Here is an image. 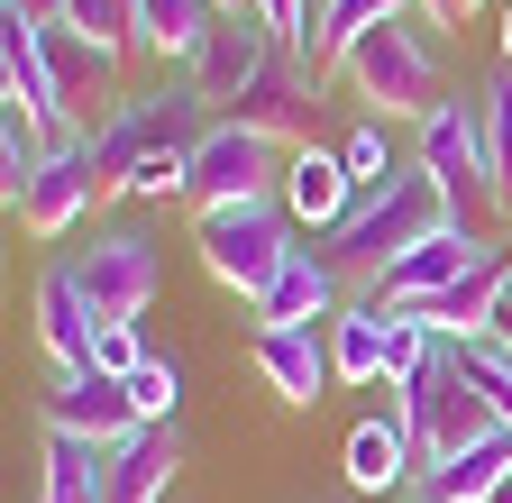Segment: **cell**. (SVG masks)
Segmentation results:
<instances>
[{
	"label": "cell",
	"mask_w": 512,
	"mask_h": 503,
	"mask_svg": "<svg viewBox=\"0 0 512 503\" xmlns=\"http://www.w3.org/2000/svg\"><path fill=\"white\" fill-rule=\"evenodd\" d=\"M439 19L430 10H394L384 28H366L357 46H348V83H357V101H366V119H421L448 101V65H439V37H430Z\"/></svg>",
	"instance_id": "1"
},
{
	"label": "cell",
	"mask_w": 512,
	"mask_h": 503,
	"mask_svg": "<svg viewBox=\"0 0 512 503\" xmlns=\"http://www.w3.org/2000/svg\"><path fill=\"white\" fill-rule=\"evenodd\" d=\"M430 229H448V202H439V183L421 174V165H403L394 183H384V193H366L330 238H320V257H330L348 284H384V266H394V257H412V247L430 238Z\"/></svg>",
	"instance_id": "2"
},
{
	"label": "cell",
	"mask_w": 512,
	"mask_h": 503,
	"mask_svg": "<svg viewBox=\"0 0 512 503\" xmlns=\"http://www.w3.org/2000/svg\"><path fill=\"white\" fill-rule=\"evenodd\" d=\"M412 165L439 183V202H448V220L458 229H494L503 220V183H494V156H485V119H476V92H458V101H439L421 129H412Z\"/></svg>",
	"instance_id": "3"
},
{
	"label": "cell",
	"mask_w": 512,
	"mask_h": 503,
	"mask_svg": "<svg viewBox=\"0 0 512 503\" xmlns=\"http://www.w3.org/2000/svg\"><path fill=\"white\" fill-rule=\"evenodd\" d=\"M192 247H202L211 284H229L238 302H256V293L284 275V257H293V211H284V193L211 202V211H192Z\"/></svg>",
	"instance_id": "4"
},
{
	"label": "cell",
	"mask_w": 512,
	"mask_h": 503,
	"mask_svg": "<svg viewBox=\"0 0 512 503\" xmlns=\"http://www.w3.org/2000/svg\"><path fill=\"white\" fill-rule=\"evenodd\" d=\"M403 421H412V439H421V467L458 458V449H485V439H503V430H512V421L494 412V394L467 375L458 339H439V357L403 385Z\"/></svg>",
	"instance_id": "5"
},
{
	"label": "cell",
	"mask_w": 512,
	"mask_h": 503,
	"mask_svg": "<svg viewBox=\"0 0 512 503\" xmlns=\"http://www.w3.org/2000/svg\"><path fill=\"white\" fill-rule=\"evenodd\" d=\"M284 165L293 147L247 129V119H211V138L192 147V174H183V202L211 211V202H256V193H284Z\"/></svg>",
	"instance_id": "6"
},
{
	"label": "cell",
	"mask_w": 512,
	"mask_h": 503,
	"mask_svg": "<svg viewBox=\"0 0 512 503\" xmlns=\"http://www.w3.org/2000/svg\"><path fill=\"white\" fill-rule=\"evenodd\" d=\"M275 55H284V37L266 28V19H256V0H229V10L211 19V37L202 46H192V65H183V83L192 92H202L220 119L256 92V83H266L275 74Z\"/></svg>",
	"instance_id": "7"
},
{
	"label": "cell",
	"mask_w": 512,
	"mask_h": 503,
	"mask_svg": "<svg viewBox=\"0 0 512 503\" xmlns=\"http://www.w3.org/2000/svg\"><path fill=\"white\" fill-rule=\"evenodd\" d=\"M74 275L101 302V321H147L156 293H165V247L147 229H101L83 257H74Z\"/></svg>",
	"instance_id": "8"
},
{
	"label": "cell",
	"mask_w": 512,
	"mask_h": 503,
	"mask_svg": "<svg viewBox=\"0 0 512 503\" xmlns=\"http://www.w3.org/2000/svg\"><path fill=\"white\" fill-rule=\"evenodd\" d=\"M256 375H266V394L311 412L320 394L339 385V357H330V321H284V330H256Z\"/></svg>",
	"instance_id": "9"
},
{
	"label": "cell",
	"mask_w": 512,
	"mask_h": 503,
	"mask_svg": "<svg viewBox=\"0 0 512 503\" xmlns=\"http://www.w3.org/2000/svg\"><path fill=\"white\" fill-rule=\"evenodd\" d=\"M37 421H46V430H74V439H101V449H119V439L138 430V403H128V375L74 366V375H55V385L37 394Z\"/></svg>",
	"instance_id": "10"
},
{
	"label": "cell",
	"mask_w": 512,
	"mask_h": 503,
	"mask_svg": "<svg viewBox=\"0 0 512 503\" xmlns=\"http://www.w3.org/2000/svg\"><path fill=\"white\" fill-rule=\"evenodd\" d=\"M101 202V174H92V138L74 129V138H46V165H37V183H28V202H19V220L37 229V238H64L83 211Z\"/></svg>",
	"instance_id": "11"
},
{
	"label": "cell",
	"mask_w": 512,
	"mask_h": 503,
	"mask_svg": "<svg viewBox=\"0 0 512 503\" xmlns=\"http://www.w3.org/2000/svg\"><path fill=\"white\" fill-rule=\"evenodd\" d=\"M494 257V247L476 238V229H458V220H448V229H430L421 247H412V257H394V266H384V284L366 293V302H384V311H412V302H430L439 284H458L467 266H485Z\"/></svg>",
	"instance_id": "12"
},
{
	"label": "cell",
	"mask_w": 512,
	"mask_h": 503,
	"mask_svg": "<svg viewBox=\"0 0 512 503\" xmlns=\"http://www.w3.org/2000/svg\"><path fill=\"white\" fill-rule=\"evenodd\" d=\"M92 339H101V302L83 293L74 257H64V266L37 275V348H46L55 375H74V366H92Z\"/></svg>",
	"instance_id": "13"
},
{
	"label": "cell",
	"mask_w": 512,
	"mask_h": 503,
	"mask_svg": "<svg viewBox=\"0 0 512 503\" xmlns=\"http://www.w3.org/2000/svg\"><path fill=\"white\" fill-rule=\"evenodd\" d=\"M284 211H293V229H311V238H330L348 211H357V183H348V156L339 147H293V165H284Z\"/></svg>",
	"instance_id": "14"
},
{
	"label": "cell",
	"mask_w": 512,
	"mask_h": 503,
	"mask_svg": "<svg viewBox=\"0 0 512 503\" xmlns=\"http://www.w3.org/2000/svg\"><path fill=\"white\" fill-rule=\"evenodd\" d=\"M339 293H348V275L320 257V247H293L284 275L256 293V330H284V321H339Z\"/></svg>",
	"instance_id": "15"
},
{
	"label": "cell",
	"mask_w": 512,
	"mask_h": 503,
	"mask_svg": "<svg viewBox=\"0 0 512 503\" xmlns=\"http://www.w3.org/2000/svg\"><path fill=\"white\" fill-rule=\"evenodd\" d=\"M412 467H421V439H412L403 394H394L384 412H366V421L348 430V485H357V494H394Z\"/></svg>",
	"instance_id": "16"
},
{
	"label": "cell",
	"mask_w": 512,
	"mask_h": 503,
	"mask_svg": "<svg viewBox=\"0 0 512 503\" xmlns=\"http://www.w3.org/2000/svg\"><path fill=\"white\" fill-rule=\"evenodd\" d=\"M503 293H512V257H485V266H467L458 284H439V293L412 302V311H421L439 339H485V330L503 321Z\"/></svg>",
	"instance_id": "17"
},
{
	"label": "cell",
	"mask_w": 512,
	"mask_h": 503,
	"mask_svg": "<svg viewBox=\"0 0 512 503\" xmlns=\"http://www.w3.org/2000/svg\"><path fill=\"white\" fill-rule=\"evenodd\" d=\"M174 467H183V430L174 421H138L110 449V503H174Z\"/></svg>",
	"instance_id": "18"
},
{
	"label": "cell",
	"mask_w": 512,
	"mask_h": 503,
	"mask_svg": "<svg viewBox=\"0 0 512 503\" xmlns=\"http://www.w3.org/2000/svg\"><path fill=\"white\" fill-rule=\"evenodd\" d=\"M311 101H320V74H302L293 55H275V74L256 83L229 119H247V129H266V138H284V147H302L311 138Z\"/></svg>",
	"instance_id": "19"
},
{
	"label": "cell",
	"mask_w": 512,
	"mask_h": 503,
	"mask_svg": "<svg viewBox=\"0 0 512 503\" xmlns=\"http://www.w3.org/2000/svg\"><path fill=\"white\" fill-rule=\"evenodd\" d=\"M37 503H110V449L101 439H74V430H46Z\"/></svg>",
	"instance_id": "20"
},
{
	"label": "cell",
	"mask_w": 512,
	"mask_h": 503,
	"mask_svg": "<svg viewBox=\"0 0 512 503\" xmlns=\"http://www.w3.org/2000/svg\"><path fill=\"white\" fill-rule=\"evenodd\" d=\"M229 0H128V19H138V55H165V65H192V46L211 37V19Z\"/></svg>",
	"instance_id": "21"
},
{
	"label": "cell",
	"mask_w": 512,
	"mask_h": 503,
	"mask_svg": "<svg viewBox=\"0 0 512 503\" xmlns=\"http://www.w3.org/2000/svg\"><path fill=\"white\" fill-rule=\"evenodd\" d=\"M394 10H421V0H320V19H311V55H302V74H320V83H330V74L348 65V46H357L366 28H384Z\"/></svg>",
	"instance_id": "22"
},
{
	"label": "cell",
	"mask_w": 512,
	"mask_h": 503,
	"mask_svg": "<svg viewBox=\"0 0 512 503\" xmlns=\"http://www.w3.org/2000/svg\"><path fill=\"white\" fill-rule=\"evenodd\" d=\"M46 65H55V92H64V110L83 119V101H110V74H119V55H110V46H92L83 28L46 19Z\"/></svg>",
	"instance_id": "23"
},
{
	"label": "cell",
	"mask_w": 512,
	"mask_h": 503,
	"mask_svg": "<svg viewBox=\"0 0 512 503\" xmlns=\"http://www.w3.org/2000/svg\"><path fill=\"white\" fill-rule=\"evenodd\" d=\"M512 476V430L503 439H485V449H458V458H439V467H421V494H439V503H494V485Z\"/></svg>",
	"instance_id": "24"
},
{
	"label": "cell",
	"mask_w": 512,
	"mask_h": 503,
	"mask_svg": "<svg viewBox=\"0 0 512 503\" xmlns=\"http://www.w3.org/2000/svg\"><path fill=\"white\" fill-rule=\"evenodd\" d=\"M384 302H339L330 321V357H339V385H384Z\"/></svg>",
	"instance_id": "25"
},
{
	"label": "cell",
	"mask_w": 512,
	"mask_h": 503,
	"mask_svg": "<svg viewBox=\"0 0 512 503\" xmlns=\"http://www.w3.org/2000/svg\"><path fill=\"white\" fill-rule=\"evenodd\" d=\"M156 147V129H147V101H119L101 129H92V174H101V202H119V183L138 174V156Z\"/></svg>",
	"instance_id": "26"
},
{
	"label": "cell",
	"mask_w": 512,
	"mask_h": 503,
	"mask_svg": "<svg viewBox=\"0 0 512 503\" xmlns=\"http://www.w3.org/2000/svg\"><path fill=\"white\" fill-rule=\"evenodd\" d=\"M37 165H46V119H28L19 101H0V202H28V183H37Z\"/></svg>",
	"instance_id": "27"
},
{
	"label": "cell",
	"mask_w": 512,
	"mask_h": 503,
	"mask_svg": "<svg viewBox=\"0 0 512 503\" xmlns=\"http://www.w3.org/2000/svg\"><path fill=\"white\" fill-rule=\"evenodd\" d=\"M339 156H348V183H357V202L366 193H384L403 165H394V119H357V129L339 138Z\"/></svg>",
	"instance_id": "28"
},
{
	"label": "cell",
	"mask_w": 512,
	"mask_h": 503,
	"mask_svg": "<svg viewBox=\"0 0 512 503\" xmlns=\"http://www.w3.org/2000/svg\"><path fill=\"white\" fill-rule=\"evenodd\" d=\"M476 119H485V156H494V183H503V211H512V74L476 83Z\"/></svg>",
	"instance_id": "29"
},
{
	"label": "cell",
	"mask_w": 512,
	"mask_h": 503,
	"mask_svg": "<svg viewBox=\"0 0 512 503\" xmlns=\"http://www.w3.org/2000/svg\"><path fill=\"white\" fill-rule=\"evenodd\" d=\"M64 28H83L110 55H138V19H128V0H64Z\"/></svg>",
	"instance_id": "30"
},
{
	"label": "cell",
	"mask_w": 512,
	"mask_h": 503,
	"mask_svg": "<svg viewBox=\"0 0 512 503\" xmlns=\"http://www.w3.org/2000/svg\"><path fill=\"white\" fill-rule=\"evenodd\" d=\"M183 174H192V156H183V147H147V156H138V174L119 183V202H174V193H183Z\"/></svg>",
	"instance_id": "31"
},
{
	"label": "cell",
	"mask_w": 512,
	"mask_h": 503,
	"mask_svg": "<svg viewBox=\"0 0 512 503\" xmlns=\"http://www.w3.org/2000/svg\"><path fill=\"white\" fill-rule=\"evenodd\" d=\"M128 403H138V421H174L183 412V366L174 357H147L138 375H128Z\"/></svg>",
	"instance_id": "32"
},
{
	"label": "cell",
	"mask_w": 512,
	"mask_h": 503,
	"mask_svg": "<svg viewBox=\"0 0 512 503\" xmlns=\"http://www.w3.org/2000/svg\"><path fill=\"white\" fill-rule=\"evenodd\" d=\"M458 357H467V375H476V385L494 394V412L512 421V348H503V339L485 330V339H458Z\"/></svg>",
	"instance_id": "33"
},
{
	"label": "cell",
	"mask_w": 512,
	"mask_h": 503,
	"mask_svg": "<svg viewBox=\"0 0 512 503\" xmlns=\"http://www.w3.org/2000/svg\"><path fill=\"white\" fill-rule=\"evenodd\" d=\"M147 357H156V348L138 339V321H101V339H92V366H101V375H138Z\"/></svg>",
	"instance_id": "34"
},
{
	"label": "cell",
	"mask_w": 512,
	"mask_h": 503,
	"mask_svg": "<svg viewBox=\"0 0 512 503\" xmlns=\"http://www.w3.org/2000/svg\"><path fill=\"white\" fill-rule=\"evenodd\" d=\"M256 19H266V28L284 37V55L302 65V55H311V19H320V0H256Z\"/></svg>",
	"instance_id": "35"
},
{
	"label": "cell",
	"mask_w": 512,
	"mask_h": 503,
	"mask_svg": "<svg viewBox=\"0 0 512 503\" xmlns=\"http://www.w3.org/2000/svg\"><path fill=\"white\" fill-rule=\"evenodd\" d=\"M421 10H430L439 28H458V19H467V0H421Z\"/></svg>",
	"instance_id": "36"
},
{
	"label": "cell",
	"mask_w": 512,
	"mask_h": 503,
	"mask_svg": "<svg viewBox=\"0 0 512 503\" xmlns=\"http://www.w3.org/2000/svg\"><path fill=\"white\" fill-rule=\"evenodd\" d=\"M503 74H512V0H503Z\"/></svg>",
	"instance_id": "37"
},
{
	"label": "cell",
	"mask_w": 512,
	"mask_h": 503,
	"mask_svg": "<svg viewBox=\"0 0 512 503\" xmlns=\"http://www.w3.org/2000/svg\"><path fill=\"white\" fill-rule=\"evenodd\" d=\"M403 503H439V494H421V485H412V494H403Z\"/></svg>",
	"instance_id": "38"
},
{
	"label": "cell",
	"mask_w": 512,
	"mask_h": 503,
	"mask_svg": "<svg viewBox=\"0 0 512 503\" xmlns=\"http://www.w3.org/2000/svg\"><path fill=\"white\" fill-rule=\"evenodd\" d=\"M494 503H512V476H503V485H494Z\"/></svg>",
	"instance_id": "39"
},
{
	"label": "cell",
	"mask_w": 512,
	"mask_h": 503,
	"mask_svg": "<svg viewBox=\"0 0 512 503\" xmlns=\"http://www.w3.org/2000/svg\"><path fill=\"white\" fill-rule=\"evenodd\" d=\"M476 10H485V0H467V19H476Z\"/></svg>",
	"instance_id": "40"
}]
</instances>
